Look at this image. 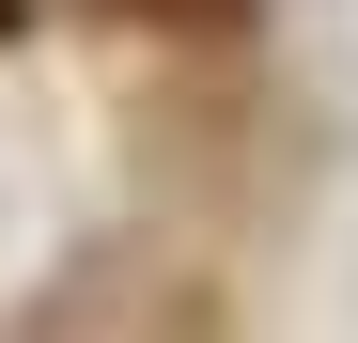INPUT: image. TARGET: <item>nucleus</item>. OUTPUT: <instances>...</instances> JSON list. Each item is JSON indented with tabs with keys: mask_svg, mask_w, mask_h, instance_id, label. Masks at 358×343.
Returning <instances> with one entry per match:
<instances>
[{
	"mask_svg": "<svg viewBox=\"0 0 358 343\" xmlns=\"http://www.w3.org/2000/svg\"><path fill=\"white\" fill-rule=\"evenodd\" d=\"M94 16H141V31H234L250 0H94Z\"/></svg>",
	"mask_w": 358,
	"mask_h": 343,
	"instance_id": "f257e3e1",
	"label": "nucleus"
},
{
	"mask_svg": "<svg viewBox=\"0 0 358 343\" xmlns=\"http://www.w3.org/2000/svg\"><path fill=\"white\" fill-rule=\"evenodd\" d=\"M0 31H16V0H0Z\"/></svg>",
	"mask_w": 358,
	"mask_h": 343,
	"instance_id": "f03ea898",
	"label": "nucleus"
}]
</instances>
